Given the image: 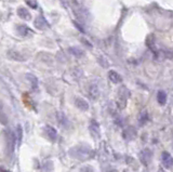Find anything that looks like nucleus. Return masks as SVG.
Returning <instances> with one entry per match:
<instances>
[{
	"mask_svg": "<svg viewBox=\"0 0 173 172\" xmlns=\"http://www.w3.org/2000/svg\"><path fill=\"white\" fill-rule=\"evenodd\" d=\"M74 13H75L77 20L80 21V22H86V21L89 18V12H88L86 9H84L83 7L75 8V9H74Z\"/></svg>",
	"mask_w": 173,
	"mask_h": 172,
	"instance_id": "1",
	"label": "nucleus"
},
{
	"mask_svg": "<svg viewBox=\"0 0 173 172\" xmlns=\"http://www.w3.org/2000/svg\"><path fill=\"white\" fill-rule=\"evenodd\" d=\"M129 97V91L127 90L126 93H123V87L119 90L118 93V100H117V105L120 109L126 107V103H127V99Z\"/></svg>",
	"mask_w": 173,
	"mask_h": 172,
	"instance_id": "2",
	"label": "nucleus"
},
{
	"mask_svg": "<svg viewBox=\"0 0 173 172\" xmlns=\"http://www.w3.org/2000/svg\"><path fill=\"white\" fill-rule=\"evenodd\" d=\"M151 158H153V152H151L149 148H145V149H143L142 152H141L140 159H141V161H142L143 165L147 166L149 162H151Z\"/></svg>",
	"mask_w": 173,
	"mask_h": 172,
	"instance_id": "3",
	"label": "nucleus"
},
{
	"mask_svg": "<svg viewBox=\"0 0 173 172\" xmlns=\"http://www.w3.org/2000/svg\"><path fill=\"white\" fill-rule=\"evenodd\" d=\"M136 130L133 128V127H128L123 130L122 132V137H124V140L127 141H131V140H134L136 137Z\"/></svg>",
	"mask_w": 173,
	"mask_h": 172,
	"instance_id": "4",
	"label": "nucleus"
},
{
	"mask_svg": "<svg viewBox=\"0 0 173 172\" xmlns=\"http://www.w3.org/2000/svg\"><path fill=\"white\" fill-rule=\"evenodd\" d=\"M161 160H162V163H163V166L167 168V169H170V168H172V166H173V158H172V156H171V155L169 154L168 152H163V153H162Z\"/></svg>",
	"mask_w": 173,
	"mask_h": 172,
	"instance_id": "5",
	"label": "nucleus"
},
{
	"mask_svg": "<svg viewBox=\"0 0 173 172\" xmlns=\"http://www.w3.org/2000/svg\"><path fill=\"white\" fill-rule=\"evenodd\" d=\"M89 96L92 100H96L100 96V90H99L98 86L96 84H91L89 87Z\"/></svg>",
	"mask_w": 173,
	"mask_h": 172,
	"instance_id": "6",
	"label": "nucleus"
},
{
	"mask_svg": "<svg viewBox=\"0 0 173 172\" xmlns=\"http://www.w3.org/2000/svg\"><path fill=\"white\" fill-rule=\"evenodd\" d=\"M75 104L80 110H83L84 112V110L89 109V104L86 103V101H84L83 99H81V97H77L75 100Z\"/></svg>",
	"mask_w": 173,
	"mask_h": 172,
	"instance_id": "7",
	"label": "nucleus"
},
{
	"mask_svg": "<svg viewBox=\"0 0 173 172\" xmlns=\"http://www.w3.org/2000/svg\"><path fill=\"white\" fill-rule=\"evenodd\" d=\"M108 77L109 79H111V82H114V84H119V82L122 81V78L121 76L119 75V74L117 73V72L115 71H111L108 73Z\"/></svg>",
	"mask_w": 173,
	"mask_h": 172,
	"instance_id": "8",
	"label": "nucleus"
},
{
	"mask_svg": "<svg viewBox=\"0 0 173 172\" xmlns=\"http://www.w3.org/2000/svg\"><path fill=\"white\" fill-rule=\"evenodd\" d=\"M16 29H18V34H20L21 36H29V35H31V34H34L33 31L29 29L26 25H18Z\"/></svg>",
	"mask_w": 173,
	"mask_h": 172,
	"instance_id": "9",
	"label": "nucleus"
},
{
	"mask_svg": "<svg viewBox=\"0 0 173 172\" xmlns=\"http://www.w3.org/2000/svg\"><path fill=\"white\" fill-rule=\"evenodd\" d=\"M46 134L49 137L51 141H55L56 137H58V133H56V130L52 127H47L46 128Z\"/></svg>",
	"mask_w": 173,
	"mask_h": 172,
	"instance_id": "10",
	"label": "nucleus"
},
{
	"mask_svg": "<svg viewBox=\"0 0 173 172\" xmlns=\"http://www.w3.org/2000/svg\"><path fill=\"white\" fill-rule=\"evenodd\" d=\"M35 25H36V27L39 29H45L48 27V23L46 22V20L42 18V16H38V18H36Z\"/></svg>",
	"mask_w": 173,
	"mask_h": 172,
	"instance_id": "11",
	"label": "nucleus"
},
{
	"mask_svg": "<svg viewBox=\"0 0 173 172\" xmlns=\"http://www.w3.org/2000/svg\"><path fill=\"white\" fill-rule=\"evenodd\" d=\"M8 144H9V147L11 150H13L14 145H15V134H14L12 131H9L8 132V137H7Z\"/></svg>",
	"mask_w": 173,
	"mask_h": 172,
	"instance_id": "12",
	"label": "nucleus"
},
{
	"mask_svg": "<svg viewBox=\"0 0 173 172\" xmlns=\"http://www.w3.org/2000/svg\"><path fill=\"white\" fill-rule=\"evenodd\" d=\"M147 121H148V114L146 110H143L139 116V124H140V126H144Z\"/></svg>",
	"mask_w": 173,
	"mask_h": 172,
	"instance_id": "13",
	"label": "nucleus"
},
{
	"mask_svg": "<svg viewBox=\"0 0 173 172\" xmlns=\"http://www.w3.org/2000/svg\"><path fill=\"white\" fill-rule=\"evenodd\" d=\"M157 101L160 105H164L167 103V93L164 91L160 90L159 92L157 93Z\"/></svg>",
	"mask_w": 173,
	"mask_h": 172,
	"instance_id": "14",
	"label": "nucleus"
},
{
	"mask_svg": "<svg viewBox=\"0 0 173 172\" xmlns=\"http://www.w3.org/2000/svg\"><path fill=\"white\" fill-rule=\"evenodd\" d=\"M58 122L61 125V126H64L66 127L67 124H68V119L66 118V116H65L63 113L58 112Z\"/></svg>",
	"mask_w": 173,
	"mask_h": 172,
	"instance_id": "15",
	"label": "nucleus"
},
{
	"mask_svg": "<svg viewBox=\"0 0 173 172\" xmlns=\"http://www.w3.org/2000/svg\"><path fill=\"white\" fill-rule=\"evenodd\" d=\"M18 14L20 18H25V20H29V18H30V14H29V12L27 11L25 8H20V9L18 10Z\"/></svg>",
	"mask_w": 173,
	"mask_h": 172,
	"instance_id": "16",
	"label": "nucleus"
},
{
	"mask_svg": "<svg viewBox=\"0 0 173 172\" xmlns=\"http://www.w3.org/2000/svg\"><path fill=\"white\" fill-rule=\"evenodd\" d=\"M69 52H70L71 54L75 55V56H77V57H80V56L83 55V51L79 48H76V47H71V48H69Z\"/></svg>",
	"mask_w": 173,
	"mask_h": 172,
	"instance_id": "17",
	"label": "nucleus"
},
{
	"mask_svg": "<svg viewBox=\"0 0 173 172\" xmlns=\"http://www.w3.org/2000/svg\"><path fill=\"white\" fill-rule=\"evenodd\" d=\"M9 56L11 57L12 60H16V61H24V57L22 56V55L20 54V53H18L16 51H11V52H9Z\"/></svg>",
	"mask_w": 173,
	"mask_h": 172,
	"instance_id": "18",
	"label": "nucleus"
},
{
	"mask_svg": "<svg viewBox=\"0 0 173 172\" xmlns=\"http://www.w3.org/2000/svg\"><path fill=\"white\" fill-rule=\"evenodd\" d=\"M146 44H147V47H149V48L153 50V52H154V44H155V36L154 35H149L148 37H147V39H146Z\"/></svg>",
	"mask_w": 173,
	"mask_h": 172,
	"instance_id": "19",
	"label": "nucleus"
},
{
	"mask_svg": "<svg viewBox=\"0 0 173 172\" xmlns=\"http://www.w3.org/2000/svg\"><path fill=\"white\" fill-rule=\"evenodd\" d=\"M27 76H28V79L30 80V82H31V84L34 86V88H37V86H38L37 78H36L35 76H31V75H27Z\"/></svg>",
	"mask_w": 173,
	"mask_h": 172,
	"instance_id": "20",
	"label": "nucleus"
},
{
	"mask_svg": "<svg viewBox=\"0 0 173 172\" xmlns=\"http://www.w3.org/2000/svg\"><path fill=\"white\" fill-rule=\"evenodd\" d=\"M27 5L30 6V7H34V9L37 8V2L36 1H27Z\"/></svg>",
	"mask_w": 173,
	"mask_h": 172,
	"instance_id": "21",
	"label": "nucleus"
},
{
	"mask_svg": "<svg viewBox=\"0 0 173 172\" xmlns=\"http://www.w3.org/2000/svg\"><path fill=\"white\" fill-rule=\"evenodd\" d=\"M0 108H1V104H0Z\"/></svg>",
	"mask_w": 173,
	"mask_h": 172,
	"instance_id": "22",
	"label": "nucleus"
}]
</instances>
